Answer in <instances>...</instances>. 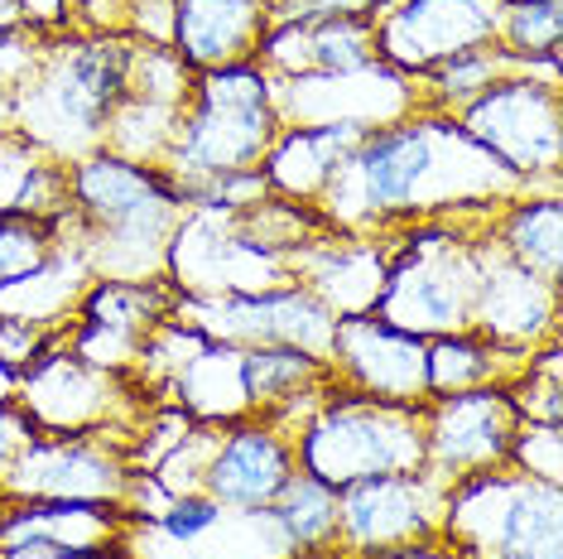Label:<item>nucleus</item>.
Instances as JSON below:
<instances>
[{
	"label": "nucleus",
	"mask_w": 563,
	"mask_h": 559,
	"mask_svg": "<svg viewBox=\"0 0 563 559\" xmlns=\"http://www.w3.org/2000/svg\"><path fill=\"white\" fill-rule=\"evenodd\" d=\"M516 194L530 188L472 145L453 117L409 111L400 121L371 125L313 212L332 232L376 237L433 218H492Z\"/></svg>",
	"instance_id": "f257e3e1"
},
{
	"label": "nucleus",
	"mask_w": 563,
	"mask_h": 559,
	"mask_svg": "<svg viewBox=\"0 0 563 559\" xmlns=\"http://www.w3.org/2000/svg\"><path fill=\"white\" fill-rule=\"evenodd\" d=\"M73 212L58 237L82 256L92 280H169V246L184 222V198L155 164L111 150L68 164Z\"/></svg>",
	"instance_id": "f03ea898"
},
{
	"label": "nucleus",
	"mask_w": 563,
	"mask_h": 559,
	"mask_svg": "<svg viewBox=\"0 0 563 559\" xmlns=\"http://www.w3.org/2000/svg\"><path fill=\"white\" fill-rule=\"evenodd\" d=\"M131 54L135 40L121 34L73 30L58 40H40L15 87L10 131H20L30 145L63 164L101 150L111 117L131 92Z\"/></svg>",
	"instance_id": "7ed1b4c3"
},
{
	"label": "nucleus",
	"mask_w": 563,
	"mask_h": 559,
	"mask_svg": "<svg viewBox=\"0 0 563 559\" xmlns=\"http://www.w3.org/2000/svg\"><path fill=\"white\" fill-rule=\"evenodd\" d=\"M279 131L285 121L275 107V78L255 58L236 68L198 73L159 169L169 174L178 194L208 179H227V174H251L265 164Z\"/></svg>",
	"instance_id": "20e7f679"
},
{
	"label": "nucleus",
	"mask_w": 563,
	"mask_h": 559,
	"mask_svg": "<svg viewBox=\"0 0 563 559\" xmlns=\"http://www.w3.org/2000/svg\"><path fill=\"white\" fill-rule=\"evenodd\" d=\"M299 468L328 487H352L380 473H419L424 468V419L419 405H390L332 386L294 429Z\"/></svg>",
	"instance_id": "39448f33"
},
{
	"label": "nucleus",
	"mask_w": 563,
	"mask_h": 559,
	"mask_svg": "<svg viewBox=\"0 0 563 559\" xmlns=\"http://www.w3.org/2000/svg\"><path fill=\"white\" fill-rule=\"evenodd\" d=\"M443 540L463 559H563V492L516 468L448 487Z\"/></svg>",
	"instance_id": "423d86ee"
},
{
	"label": "nucleus",
	"mask_w": 563,
	"mask_h": 559,
	"mask_svg": "<svg viewBox=\"0 0 563 559\" xmlns=\"http://www.w3.org/2000/svg\"><path fill=\"white\" fill-rule=\"evenodd\" d=\"M477 150H486L510 179H520L530 194H559L563 164V97L559 78L544 73H510L492 83L477 101H467L453 117Z\"/></svg>",
	"instance_id": "0eeeda50"
},
{
	"label": "nucleus",
	"mask_w": 563,
	"mask_h": 559,
	"mask_svg": "<svg viewBox=\"0 0 563 559\" xmlns=\"http://www.w3.org/2000/svg\"><path fill=\"white\" fill-rule=\"evenodd\" d=\"M15 401L40 435H97V429H107L125 443H131L140 415L150 410L131 376L82 362L63 338L20 376Z\"/></svg>",
	"instance_id": "6e6552de"
},
{
	"label": "nucleus",
	"mask_w": 563,
	"mask_h": 559,
	"mask_svg": "<svg viewBox=\"0 0 563 559\" xmlns=\"http://www.w3.org/2000/svg\"><path fill=\"white\" fill-rule=\"evenodd\" d=\"M131 487L121 435H34L0 482V502H97L121 506Z\"/></svg>",
	"instance_id": "1a4fd4ad"
},
{
	"label": "nucleus",
	"mask_w": 563,
	"mask_h": 559,
	"mask_svg": "<svg viewBox=\"0 0 563 559\" xmlns=\"http://www.w3.org/2000/svg\"><path fill=\"white\" fill-rule=\"evenodd\" d=\"M178 319H188L202 338L232 342V348H303L328 358L338 314L303 285H275L261 295H227V299H178Z\"/></svg>",
	"instance_id": "9d476101"
},
{
	"label": "nucleus",
	"mask_w": 563,
	"mask_h": 559,
	"mask_svg": "<svg viewBox=\"0 0 563 559\" xmlns=\"http://www.w3.org/2000/svg\"><path fill=\"white\" fill-rule=\"evenodd\" d=\"M174 309L178 289L169 280H92L73 309V324L63 328V342L101 372L131 376L145 342L174 319Z\"/></svg>",
	"instance_id": "9b49d317"
},
{
	"label": "nucleus",
	"mask_w": 563,
	"mask_h": 559,
	"mask_svg": "<svg viewBox=\"0 0 563 559\" xmlns=\"http://www.w3.org/2000/svg\"><path fill=\"white\" fill-rule=\"evenodd\" d=\"M419 419H424V473L443 487H453L472 473L506 468L510 439L520 429V415L510 405L506 386L429 396L419 405Z\"/></svg>",
	"instance_id": "f8f14e48"
},
{
	"label": "nucleus",
	"mask_w": 563,
	"mask_h": 559,
	"mask_svg": "<svg viewBox=\"0 0 563 559\" xmlns=\"http://www.w3.org/2000/svg\"><path fill=\"white\" fill-rule=\"evenodd\" d=\"M506 0H390L376 15V54L400 78H424L433 63L496 44Z\"/></svg>",
	"instance_id": "ddd939ff"
},
{
	"label": "nucleus",
	"mask_w": 563,
	"mask_h": 559,
	"mask_svg": "<svg viewBox=\"0 0 563 559\" xmlns=\"http://www.w3.org/2000/svg\"><path fill=\"white\" fill-rule=\"evenodd\" d=\"M448 487L419 473H380L338 492V550L356 559L405 540L443 536Z\"/></svg>",
	"instance_id": "4468645a"
},
{
	"label": "nucleus",
	"mask_w": 563,
	"mask_h": 559,
	"mask_svg": "<svg viewBox=\"0 0 563 559\" xmlns=\"http://www.w3.org/2000/svg\"><path fill=\"white\" fill-rule=\"evenodd\" d=\"M294 468H299L294 429L265 415H246L217 429L208 468H202V492L227 512H265Z\"/></svg>",
	"instance_id": "2eb2a0df"
},
{
	"label": "nucleus",
	"mask_w": 563,
	"mask_h": 559,
	"mask_svg": "<svg viewBox=\"0 0 563 559\" xmlns=\"http://www.w3.org/2000/svg\"><path fill=\"white\" fill-rule=\"evenodd\" d=\"M328 366L338 386L371 401L390 405H424L429 372H424V338H409L376 314H352L338 319L328 348Z\"/></svg>",
	"instance_id": "dca6fc26"
},
{
	"label": "nucleus",
	"mask_w": 563,
	"mask_h": 559,
	"mask_svg": "<svg viewBox=\"0 0 563 559\" xmlns=\"http://www.w3.org/2000/svg\"><path fill=\"white\" fill-rule=\"evenodd\" d=\"M271 78H347V73L376 68V15H313V20H285L265 30L255 48Z\"/></svg>",
	"instance_id": "f3484780"
},
{
	"label": "nucleus",
	"mask_w": 563,
	"mask_h": 559,
	"mask_svg": "<svg viewBox=\"0 0 563 559\" xmlns=\"http://www.w3.org/2000/svg\"><path fill=\"white\" fill-rule=\"evenodd\" d=\"M472 328L510 352H540L559 333V285H544V280H534L530 271L510 265L482 232Z\"/></svg>",
	"instance_id": "a211bd4d"
},
{
	"label": "nucleus",
	"mask_w": 563,
	"mask_h": 559,
	"mask_svg": "<svg viewBox=\"0 0 563 559\" xmlns=\"http://www.w3.org/2000/svg\"><path fill=\"white\" fill-rule=\"evenodd\" d=\"M169 48L194 73L251 63L271 30V0H169Z\"/></svg>",
	"instance_id": "6ab92c4d"
},
{
	"label": "nucleus",
	"mask_w": 563,
	"mask_h": 559,
	"mask_svg": "<svg viewBox=\"0 0 563 559\" xmlns=\"http://www.w3.org/2000/svg\"><path fill=\"white\" fill-rule=\"evenodd\" d=\"M366 125L356 121H323V125H285L279 140L265 155V184L275 198L303 202L313 208L323 198V188L332 184V174L347 164V155L362 145Z\"/></svg>",
	"instance_id": "aec40b11"
},
{
	"label": "nucleus",
	"mask_w": 563,
	"mask_h": 559,
	"mask_svg": "<svg viewBox=\"0 0 563 559\" xmlns=\"http://www.w3.org/2000/svg\"><path fill=\"white\" fill-rule=\"evenodd\" d=\"M486 241L496 251L530 271L544 285H559L563 275V208L559 194H516L496 208V218L486 222Z\"/></svg>",
	"instance_id": "412c9836"
},
{
	"label": "nucleus",
	"mask_w": 563,
	"mask_h": 559,
	"mask_svg": "<svg viewBox=\"0 0 563 559\" xmlns=\"http://www.w3.org/2000/svg\"><path fill=\"white\" fill-rule=\"evenodd\" d=\"M159 405H178L184 415H194L198 425H236L251 415L246 396V352L232 342H202L194 362L174 376V386L164 391Z\"/></svg>",
	"instance_id": "4be33fe9"
},
{
	"label": "nucleus",
	"mask_w": 563,
	"mask_h": 559,
	"mask_svg": "<svg viewBox=\"0 0 563 559\" xmlns=\"http://www.w3.org/2000/svg\"><path fill=\"white\" fill-rule=\"evenodd\" d=\"M534 352H510L492 342L477 328L463 333H443L424 342V372H429V396H453V391H477V386H510Z\"/></svg>",
	"instance_id": "5701e85b"
},
{
	"label": "nucleus",
	"mask_w": 563,
	"mask_h": 559,
	"mask_svg": "<svg viewBox=\"0 0 563 559\" xmlns=\"http://www.w3.org/2000/svg\"><path fill=\"white\" fill-rule=\"evenodd\" d=\"M285 540L289 555H328L338 550V487H328L323 478L294 468L289 482L279 487V497L265 506Z\"/></svg>",
	"instance_id": "b1692460"
},
{
	"label": "nucleus",
	"mask_w": 563,
	"mask_h": 559,
	"mask_svg": "<svg viewBox=\"0 0 563 559\" xmlns=\"http://www.w3.org/2000/svg\"><path fill=\"white\" fill-rule=\"evenodd\" d=\"M530 63H516L501 44H482L467 48V54H453L443 63H433L424 78H415V101L419 111H433V117H457L467 101H477L492 83L510 78V73H525Z\"/></svg>",
	"instance_id": "393cba45"
},
{
	"label": "nucleus",
	"mask_w": 563,
	"mask_h": 559,
	"mask_svg": "<svg viewBox=\"0 0 563 559\" xmlns=\"http://www.w3.org/2000/svg\"><path fill=\"white\" fill-rule=\"evenodd\" d=\"M58 256H63V237L54 222L0 212V295L30 285V280L44 275Z\"/></svg>",
	"instance_id": "a878e982"
},
{
	"label": "nucleus",
	"mask_w": 563,
	"mask_h": 559,
	"mask_svg": "<svg viewBox=\"0 0 563 559\" xmlns=\"http://www.w3.org/2000/svg\"><path fill=\"white\" fill-rule=\"evenodd\" d=\"M496 44L516 63H554L563 48V0H506Z\"/></svg>",
	"instance_id": "bb28decb"
},
{
	"label": "nucleus",
	"mask_w": 563,
	"mask_h": 559,
	"mask_svg": "<svg viewBox=\"0 0 563 559\" xmlns=\"http://www.w3.org/2000/svg\"><path fill=\"white\" fill-rule=\"evenodd\" d=\"M510 468L534 482L559 487L563 482V425H530V419H520L516 439H510Z\"/></svg>",
	"instance_id": "cd10ccee"
},
{
	"label": "nucleus",
	"mask_w": 563,
	"mask_h": 559,
	"mask_svg": "<svg viewBox=\"0 0 563 559\" xmlns=\"http://www.w3.org/2000/svg\"><path fill=\"white\" fill-rule=\"evenodd\" d=\"M63 328L68 324H44V319H30V314L0 309V366L24 376L63 338Z\"/></svg>",
	"instance_id": "c85d7f7f"
},
{
	"label": "nucleus",
	"mask_w": 563,
	"mask_h": 559,
	"mask_svg": "<svg viewBox=\"0 0 563 559\" xmlns=\"http://www.w3.org/2000/svg\"><path fill=\"white\" fill-rule=\"evenodd\" d=\"M34 435H40V429H34V419L20 410V401L0 405V482H5V473L15 468L20 453L30 449Z\"/></svg>",
	"instance_id": "c756f323"
},
{
	"label": "nucleus",
	"mask_w": 563,
	"mask_h": 559,
	"mask_svg": "<svg viewBox=\"0 0 563 559\" xmlns=\"http://www.w3.org/2000/svg\"><path fill=\"white\" fill-rule=\"evenodd\" d=\"M15 87H20L15 78H0V107H5L10 117H15ZM0 131H10V121H5V117H0Z\"/></svg>",
	"instance_id": "7c9ffc66"
},
{
	"label": "nucleus",
	"mask_w": 563,
	"mask_h": 559,
	"mask_svg": "<svg viewBox=\"0 0 563 559\" xmlns=\"http://www.w3.org/2000/svg\"><path fill=\"white\" fill-rule=\"evenodd\" d=\"M15 396H20V376L10 366H0V405H10Z\"/></svg>",
	"instance_id": "2f4dec72"
},
{
	"label": "nucleus",
	"mask_w": 563,
	"mask_h": 559,
	"mask_svg": "<svg viewBox=\"0 0 563 559\" xmlns=\"http://www.w3.org/2000/svg\"><path fill=\"white\" fill-rule=\"evenodd\" d=\"M289 559H347L342 550H328V555H289Z\"/></svg>",
	"instance_id": "473e14b6"
},
{
	"label": "nucleus",
	"mask_w": 563,
	"mask_h": 559,
	"mask_svg": "<svg viewBox=\"0 0 563 559\" xmlns=\"http://www.w3.org/2000/svg\"><path fill=\"white\" fill-rule=\"evenodd\" d=\"M0 512H5V502H0Z\"/></svg>",
	"instance_id": "72a5a7b5"
}]
</instances>
